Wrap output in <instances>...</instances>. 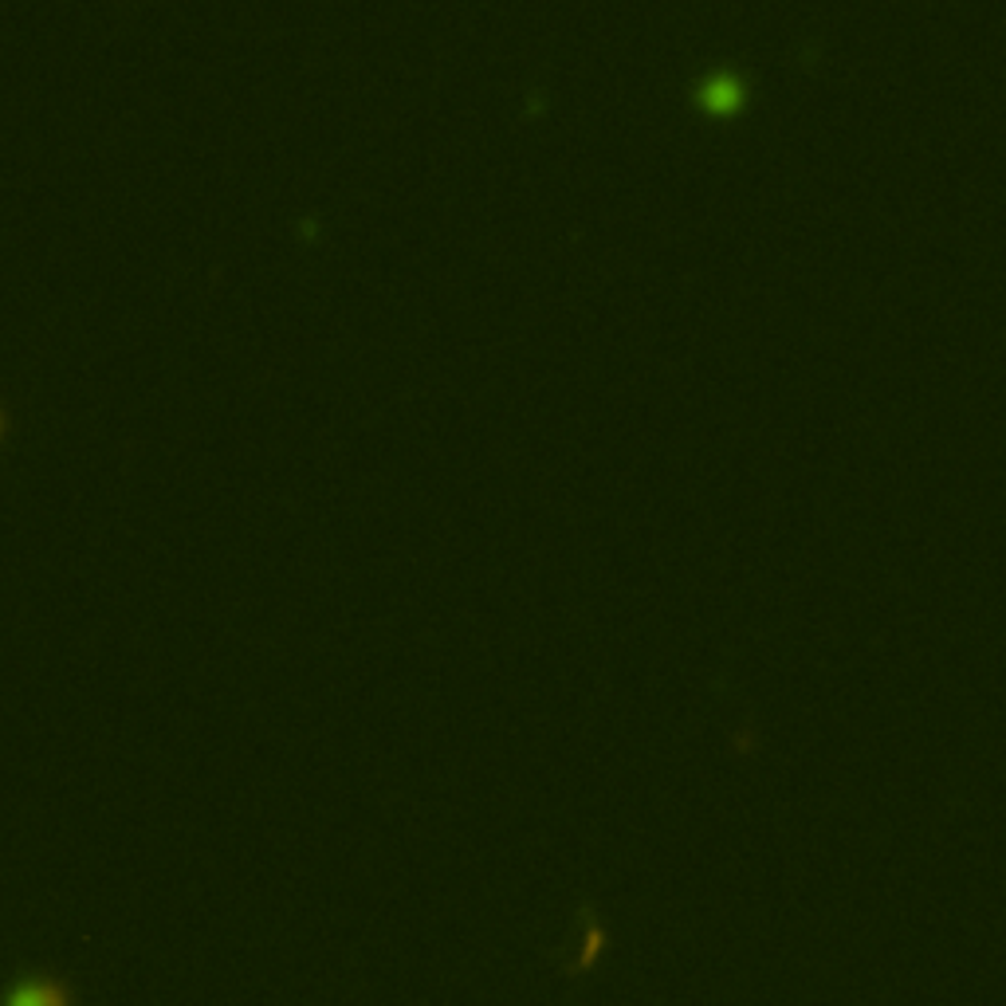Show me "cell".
Instances as JSON below:
<instances>
[{
  "mask_svg": "<svg viewBox=\"0 0 1006 1006\" xmlns=\"http://www.w3.org/2000/svg\"><path fill=\"white\" fill-rule=\"evenodd\" d=\"M0 1006H79L71 983L59 975H20L0 990Z\"/></svg>",
  "mask_w": 1006,
  "mask_h": 1006,
  "instance_id": "6da1fadb",
  "label": "cell"
},
{
  "mask_svg": "<svg viewBox=\"0 0 1006 1006\" xmlns=\"http://www.w3.org/2000/svg\"><path fill=\"white\" fill-rule=\"evenodd\" d=\"M740 102H743V91L732 76H715L712 84L704 87V107L715 110V115H732Z\"/></svg>",
  "mask_w": 1006,
  "mask_h": 1006,
  "instance_id": "7a4b0ae2",
  "label": "cell"
}]
</instances>
